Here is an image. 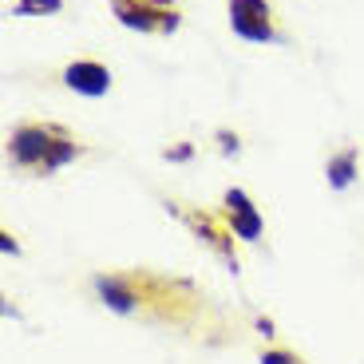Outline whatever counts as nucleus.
<instances>
[{"mask_svg":"<svg viewBox=\"0 0 364 364\" xmlns=\"http://www.w3.org/2000/svg\"><path fill=\"white\" fill-rule=\"evenodd\" d=\"M9 155L16 166L60 171L80 155V143L72 135H64L60 127H16L9 139Z\"/></svg>","mask_w":364,"mask_h":364,"instance_id":"nucleus-1","label":"nucleus"},{"mask_svg":"<svg viewBox=\"0 0 364 364\" xmlns=\"http://www.w3.org/2000/svg\"><path fill=\"white\" fill-rule=\"evenodd\" d=\"M230 28L246 44H273L277 40L269 0H230Z\"/></svg>","mask_w":364,"mask_h":364,"instance_id":"nucleus-2","label":"nucleus"},{"mask_svg":"<svg viewBox=\"0 0 364 364\" xmlns=\"http://www.w3.org/2000/svg\"><path fill=\"white\" fill-rule=\"evenodd\" d=\"M111 12L123 28H135V32H174L178 28V12L159 0H111Z\"/></svg>","mask_w":364,"mask_h":364,"instance_id":"nucleus-3","label":"nucleus"},{"mask_svg":"<svg viewBox=\"0 0 364 364\" xmlns=\"http://www.w3.org/2000/svg\"><path fill=\"white\" fill-rule=\"evenodd\" d=\"M226 222H230V234L242 237V242H257L265 226L246 191H226Z\"/></svg>","mask_w":364,"mask_h":364,"instance_id":"nucleus-4","label":"nucleus"},{"mask_svg":"<svg viewBox=\"0 0 364 364\" xmlns=\"http://www.w3.org/2000/svg\"><path fill=\"white\" fill-rule=\"evenodd\" d=\"M64 83L72 91H80V95L100 100V95L111 91V72L103 64H95V60H75V64L64 68Z\"/></svg>","mask_w":364,"mask_h":364,"instance_id":"nucleus-5","label":"nucleus"},{"mask_svg":"<svg viewBox=\"0 0 364 364\" xmlns=\"http://www.w3.org/2000/svg\"><path fill=\"white\" fill-rule=\"evenodd\" d=\"M95 289H100L103 305L115 313H135L139 305H143V293L135 289V282L131 277H100L95 282Z\"/></svg>","mask_w":364,"mask_h":364,"instance_id":"nucleus-6","label":"nucleus"},{"mask_svg":"<svg viewBox=\"0 0 364 364\" xmlns=\"http://www.w3.org/2000/svg\"><path fill=\"white\" fill-rule=\"evenodd\" d=\"M353 174H356V151H341L337 159H328V182L337 191H345L348 182H353Z\"/></svg>","mask_w":364,"mask_h":364,"instance_id":"nucleus-7","label":"nucleus"},{"mask_svg":"<svg viewBox=\"0 0 364 364\" xmlns=\"http://www.w3.org/2000/svg\"><path fill=\"white\" fill-rule=\"evenodd\" d=\"M64 0H16V16H44V12H60Z\"/></svg>","mask_w":364,"mask_h":364,"instance_id":"nucleus-8","label":"nucleus"},{"mask_svg":"<svg viewBox=\"0 0 364 364\" xmlns=\"http://www.w3.org/2000/svg\"><path fill=\"white\" fill-rule=\"evenodd\" d=\"M262 364H301V356L285 353V348H269V353H262Z\"/></svg>","mask_w":364,"mask_h":364,"instance_id":"nucleus-9","label":"nucleus"}]
</instances>
